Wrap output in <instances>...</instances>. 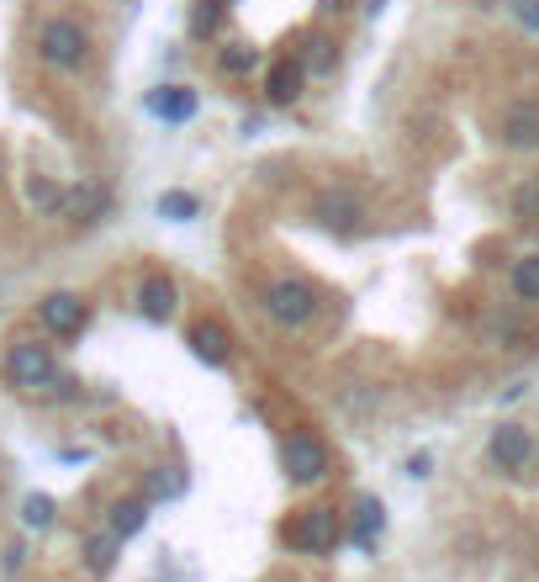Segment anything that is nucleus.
I'll list each match as a JSON object with an SVG mask.
<instances>
[{
  "instance_id": "f257e3e1",
  "label": "nucleus",
  "mask_w": 539,
  "mask_h": 582,
  "mask_svg": "<svg viewBox=\"0 0 539 582\" xmlns=\"http://www.w3.org/2000/svg\"><path fill=\"white\" fill-rule=\"evenodd\" d=\"M38 59L59 75H75V69L90 64V33L75 16H48L38 27Z\"/></svg>"
},
{
  "instance_id": "f03ea898",
  "label": "nucleus",
  "mask_w": 539,
  "mask_h": 582,
  "mask_svg": "<svg viewBox=\"0 0 539 582\" xmlns=\"http://www.w3.org/2000/svg\"><path fill=\"white\" fill-rule=\"evenodd\" d=\"M265 313L281 329H307L323 313V291L312 287V281H301V276H281V281L265 287Z\"/></svg>"
},
{
  "instance_id": "7ed1b4c3",
  "label": "nucleus",
  "mask_w": 539,
  "mask_h": 582,
  "mask_svg": "<svg viewBox=\"0 0 539 582\" xmlns=\"http://www.w3.org/2000/svg\"><path fill=\"white\" fill-rule=\"evenodd\" d=\"M0 376H5L11 392H42V387L59 376V355H53V344H42V339H16V344L5 350V360H0Z\"/></svg>"
},
{
  "instance_id": "20e7f679",
  "label": "nucleus",
  "mask_w": 539,
  "mask_h": 582,
  "mask_svg": "<svg viewBox=\"0 0 539 582\" xmlns=\"http://www.w3.org/2000/svg\"><path fill=\"white\" fill-rule=\"evenodd\" d=\"M281 541L296 551V556H329L333 545L344 541V524L333 508H296L286 524H281Z\"/></svg>"
},
{
  "instance_id": "39448f33",
  "label": "nucleus",
  "mask_w": 539,
  "mask_h": 582,
  "mask_svg": "<svg viewBox=\"0 0 539 582\" xmlns=\"http://www.w3.org/2000/svg\"><path fill=\"white\" fill-rule=\"evenodd\" d=\"M329 445L312 434V429H291L286 445H281V471H286V482H296V488H312V482H323L329 477Z\"/></svg>"
},
{
  "instance_id": "423d86ee",
  "label": "nucleus",
  "mask_w": 539,
  "mask_h": 582,
  "mask_svg": "<svg viewBox=\"0 0 539 582\" xmlns=\"http://www.w3.org/2000/svg\"><path fill=\"white\" fill-rule=\"evenodd\" d=\"M85 324H90V302L80 291H48L38 302V329L48 339H80Z\"/></svg>"
},
{
  "instance_id": "0eeeda50",
  "label": "nucleus",
  "mask_w": 539,
  "mask_h": 582,
  "mask_svg": "<svg viewBox=\"0 0 539 582\" xmlns=\"http://www.w3.org/2000/svg\"><path fill=\"white\" fill-rule=\"evenodd\" d=\"M312 217H318V228H329L338 239H355V233H365V223H371V207L355 197V191H323L318 202H312Z\"/></svg>"
},
{
  "instance_id": "6e6552de",
  "label": "nucleus",
  "mask_w": 539,
  "mask_h": 582,
  "mask_svg": "<svg viewBox=\"0 0 539 582\" xmlns=\"http://www.w3.org/2000/svg\"><path fill=\"white\" fill-rule=\"evenodd\" d=\"M487 460L498 466L502 477H518L529 460H535V434L524 423H498L492 440H487Z\"/></svg>"
},
{
  "instance_id": "1a4fd4ad",
  "label": "nucleus",
  "mask_w": 539,
  "mask_h": 582,
  "mask_svg": "<svg viewBox=\"0 0 539 582\" xmlns=\"http://www.w3.org/2000/svg\"><path fill=\"white\" fill-rule=\"evenodd\" d=\"M143 106H149V117H154V123H165V127H185L191 117H196L202 96H196L191 85H154Z\"/></svg>"
},
{
  "instance_id": "9d476101",
  "label": "nucleus",
  "mask_w": 539,
  "mask_h": 582,
  "mask_svg": "<svg viewBox=\"0 0 539 582\" xmlns=\"http://www.w3.org/2000/svg\"><path fill=\"white\" fill-rule=\"evenodd\" d=\"M185 344H191V355L211 366V371H222V366H233V333L222 329L217 318H202L196 329L185 333Z\"/></svg>"
},
{
  "instance_id": "9b49d317",
  "label": "nucleus",
  "mask_w": 539,
  "mask_h": 582,
  "mask_svg": "<svg viewBox=\"0 0 539 582\" xmlns=\"http://www.w3.org/2000/svg\"><path fill=\"white\" fill-rule=\"evenodd\" d=\"M502 149H513V154L539 149V101H513L502 112Z\"/></svg>"
},
{
  "instance_id": "f8f14e48",
  "label": "nucleus",
  "mask_w": 539,
  "mask_h": 582,
  "mask_svg": "<svg viewBox=\"0 0 539 582\" xmlns=\"http://www.w3.org/2000/svg\"><path fill=\"white\" fill-rule=\"evenodd\" d=\"M175 307H180V287L169 281L165 270H149L143 287H138V313H143L149 324H169Z\"/></svg>"
},
{
  "instance_id": "ddd939ff",
  "label": "nucleus",
  "mask_w": 539,
  "mask_h": 582,
  "mask_svg": "<svg viewBox=\"0 0 539 582\" xmlns=\"http://www.w3.org/2000/svg\"><path fill=\"white\" fill-rule=\"evenodd\" d=\"M301 85H307L301 59H275L265 75V96H270V106H291V101H301Z\"/></svg>"
},
{
  "instance_id": "4468645a",
  "label": "nucleus",
  "mask_w": 539,
  "mask_h": 582,
  "mask_svg": "<svg viewBox=\"0 0 539 582\" xmlns=\"http://www.w3.org/2000/svg\"><path fill=\"white\" fill-rule=\"evenodd\" d=\"M106 212H112V191L95 180H80L75 191H64V217H75V223H101Z\"/></svg>"
},
{
  "instance_id": "2eb2a0df",
  "label": "nucleus",
  "mask_w": 539,
  "mask_h": 582,
  "mask_svg": "<svg viewBox=\"0 0 539 582\" xmlns=\"http://www.w3.org/2000/svg\"><path fill=\"white\" fill-rule=\"evenodd\" d=\"M381 530H386V503H381V498H360V503H355V530H349V541L360 545V551H371Z\"/></svg>"
},
{
  "instance_id": "dca6fc26",
  "label": "nucleus",
  "mask_w": 539,
  "mask_h": 582,
  "mask_svg": "<svg viewBox=\"0 0 539 582\" xmlns=\"http://www.w3.org/2000/svg\"><path fill=\"white\" fill-rule=\"evenodd\" d=\"M117 556H123V541H117L112 530H95V535L85 541V572H90V578H106V572L117 567Z\"/></svg>"
},
{
  "instance_id": "f3484780",
  "label": "nucleus",
  "mask_w": 539,
  "mask_h": 582,
  "mask_svg": "<svg viewBox=\"0 0 539 582\" xmlns=\"http://www.w3.org/2000/svg\"><path fill=\"white\" fill-rule=\"evenodd\" d=\"M228 11H233V0H196V5H191V38L196 42L217 38V33L228 27Z\"/></svg>"
},
{
  "instance_id": "a211bd4d",
  "label": "nucleus",
  "mask_w": 539,
  "mask_h": 582,
  "mask_svg": "<svg viewBox=\"0 0 539 582\" xmlns=\"http://www.w3.org/2000/svg\"><path fill=\"white\" fill-rule=\"evenodd\" d=\"M143 524H149V503H143V498L112 503V519H106V530H112L117 541H132V535H143Z\"/></svg>"
},
{
  "instance_id": "6ab92c4d",
  "label": "nucleus",
  "mask_w": 539,
  "mask_h": 582,
  "mask_svg": "<svg viewBox=\"0 0 539 582\" xmlns=\"http://www.w3.org/2000/svg\"><path fill=\"white\" fill-rule=\"evenodd\" d=\"M154 212H159L165 223H196V217H202V197H196V191H159Z\"/></svg>"
},
{
  "instance_id": "aec40b11",
  "label": "nucleus",
  "mask_w": 539,
  "mask_h": 582,
  "mask_svg": "<svg viewBox=\"0 0 539 582\" xmlns=\"http://www.w3.org/2000/svg\"><path fill=\"white\" fill-rule=\"evenodd\" d=\"M217 69H222V75H254V69H259V48H254V42H228V48L217 53Z\"/></svg>"
},
{
  "instance_id": "412c9836",
  "label": "nucleus",
  "mask_w": 539,
  "mask_h": 582,
  "mask_svg": "<svg viewBox=\"0 0 539 582\" xmlns=\"http://www.w3.org/2000/svg\"><path fill=\"white\" fill-rule=\"evenodd\" d=\"M27 207L48 212V217H64V191H59L48 175H33V180H27Z\"/></svg>"
},
{
  "instance_id": "4be33fe9",
  "label": "nucleus",
  "mask_w": 539,
  "mask_h": 582,
  "mask_svg": "<svg viewBox=\"0 0 539 582\" xmlns=\"http://www.w3.org/2000/svg\"><path fill=\"white\" fill-rule=\"evenodd\" d=\"M53 519H59V503L48 498V493H27V498H22V524H27V530H48Z\"/></svg>"
},
{
  "instance_id": "5701e85b",
  "label": "nucleus",
  "mask_w": 539,
  "mask_h": 582,
  "mask_svg": "<svg viewBox=\"0 0 539 582\" xmlns=\"http://www.w3.org/2000/svg\"><path fill=\"white\" fill-rule=\"evenodd\" d=\"M513 296L518 302H539V254H524L513 265Z\"/></svg>"
},
{
  "instance_id": "b1692460",
  "label": "nucleus",
  "mask_w": 539,
  "mask_h": 582,
  "mask_svg": "<svg viewBox=\"0 0 539 582\" xmlns=\"http://www.w3.org/2000/svg\"><path fill=\"white\" fill-rule=\"evenodd\" d=\"M307 48H312V53L301 59V69H307V75H329L333 64H338V53H333V42H329V38H312Z\"/></svg>"
},
{
  "instance_id": "393cba45",
  "label": "nucleus",
  "mask_w": 539,
  "mask_h": 582,
  "mask_svg": "<svg viewBox=\"0 0 539 582\" xmlns=\"http://www.w3.org/2000/svg\"><path fill=\"white\" fill-rule=\"evenodd\" d=\"M513 212H518V217H529V223H539V175L518 186V197H513Z\"/></svg>"
},
{
  "instance_id": "a878e982",
  "label": "nucleus",
  "mask_w": 539,
  "mask_h": 582,
  "mask_svg": "<svg viewBox=\"0 0 539 582\" xmlns=\"http://www.w3.org/2000/svg\"><path fill=\"white\" fill-rule=\"evenodd\" d=\"M42 392H48V397H53V403H75V397H80V381H75V376H53V381H48V387H42Z\"/></svg>"
},
{
  "instance_id": "bb28decb",
  "label": "nucleus",
  "mask_w": 539,
  "mask_h": 582,
  "mask_svg": "<svg viewBox=\"0 0 539 582\" xmlns=\"http://www.w3.org/2000/svg\"><path fill=\"white\" fill-rule=\"evenodd\" d=\"M513 16L524 33H539V0H513Z\"/></svg>"
},
{
  "instance_id": "cd10ccee",
  "label": "nucleus",
  "mask_w": 539,
  "mask_h": 582,
  "mask_svg": "<svg viewBox=\"0 0 539 582\" xmlns=\"http://www.w3.org/2000/svg\"><path fill=\"white\" fill-rule=\"evenodd\" d=\"M428 466H434V460L418 451V456H408V477H428Z\"/></svg>"
},
{
  "instance_id": "c85d7f7f",
  "label": "nucleus",
  "mask_w": 539,
  "mask_h": 582,
  "mask_svg": "<svg viewBox=\"0 0 539 582\" xmlns=\"http://www.w3.org/2000/svg\"><path fill=\"white\" fill-rule=\"evenodd\" d=\"M318 5H323L329 16H344V11H355V0H318Z\"/></svg>"
},
{
  "instance_id": "c756f323",
  "label": "nucleus",
  "mask_w": 539,
  "mask_h": 582,
  "mask_svg": "<svg viewBox=\"0 0 539 582\" xmlns=\"http://www.w3.org/2000/svg\"><path fill=\"white\" fill-rule=\"evenodd\" d=\"M381 5H386V0H371V5H365V11H371V16H375V11H381Z\"/></svg>"
}]
</instances>
